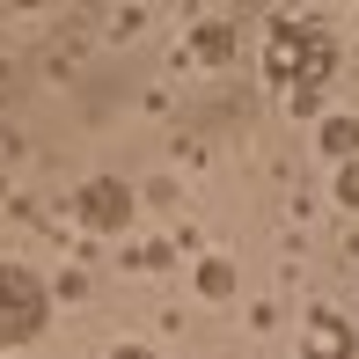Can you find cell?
<instances>
[{
  "instance_id": "6da1fadb",
  "label": "cell",
  "mask_w": 359,
  "mask_h": 359,
  "mask_svg": "<svg viewBox=\"0 0 359 359\" xmlns=\"http://www.w3.org/2000/svg\"><path fill=\"white\" fill-rule=\"evenodd\" d=\"M264 67L279 81V95L293 110H316V95L330 88L337 74V44L323 22H301V15H271V37H264Z\"/></svg>"
},
{
  "instance_id": "7a4b0ae2",
  "label": "cell",
  "mask_w": 359,
  "mask_h": 359,
  "mask_svg": "<svg viewBox=\"0 0 359 359\" xmlns=\"http://www.w3.org/2000/svg\"><path fill=\"white\" fill-rule=\"evenodd\" d=\"M44 323H52V293H44V279L22 271V264H0V352L29 345Z\"/></svg>"
},
{
  "instance_id": "3957f363",
  "label": "cell",
  "mask_w": 359,
  "mask_h": 359,
  "mask_svg": "<svg viewBox=\"0 0 359 359\" xmlns=\"http://www.w3.org/2000/svg\"><path fill=\"white\" fill-rule=\"evenodd\" d=\"M81 220H88L95 235H118V227L133 220V191H125L118 176H95V184L81 191Z\"/></svg>"
},
{
  "instance_id": "277c9868",
  "label": "cell",
  "mask_w": 359,
  "mask_h": 359,
  "mask_svg": "<svg viewBox=\"0 0 359 359\" xmlns=\"http://www.w3.org/2000/svg\"><path fill=\"white\" fill-rule=\"evenodd\" d=\"M301 352H308V359H352V323L337 316V308H316V316H308Z\"/></svg>"
},
{
  "instance_id": "5b68a950",
  "label": "cell",
  "mask_w": 359,
  "mask_h": 359,
  "mask_svg": "<svg viewBox=\"0 0 359 359\" xmlns=\"http://www.w3.org/2000/svg\"><path fill=\"white\" fill-rule=\"evenodd\" d=\"M191 52H198L205 67H220V59L235 52V22H198V37H191Z\"/></svg>"
},
{
  "instance_id": "8992f818",
  "label": "cell",
  "mask_w": 359,
  "mask_h": 359,
  "mask_svg": "<svg viewBox=\"0 0 359 359\" xmlns=\"http://www.w3.org/2000/svg\"><path fill=\"white\" fill-rule=\"evenodd\" d=\"M323 154L352 161V154H359V118H330V125H323Z\"/></svg>"
},
{
  "instance_id": "52a82bcc",
  "label": "cell",
  "mask_w": 359,
  "mask_h": 359,
  "mask_svg": "<svg viewBox=\"0 0 359 359\" xmlns=\"http://www.w3.org/2000/svg\"><path fill=\"white\" fill-rule=\"evenodd\" d=\"M198 293H205V301L235 293V264H227V257H205V264H198Z\"/></svg>"
},
{
  "instance_id": "ba28073f",
  "label": "cell",
  "mask_w": 359,
  "mask_h": 359,
  "mask_svg": "<svg viewBox=\"0 0 359 359\" xmlns=\"http://www.w3.org/2000/svg\"><path fill=\"white\" fill-rule=\"evenodd\" d=\"M337 198L359 205V154H352V161H337Z\"/></svg>"
},
{
  "instance_id": "9c48e42d",
  "label": "cell",
  "mask_w": 359,
  "mask_h": 359,
  "mask_svg": "<svg viewBox=\"0 0 359 359\" xmlns=\"http://www.w3.org/2000/svg\"><path fill=\"white\" fill-rule=\"evenodd\" d=\"M110 359H154V352H140V345H118V352H110Z\"/></svg>"
}]
</instances>
